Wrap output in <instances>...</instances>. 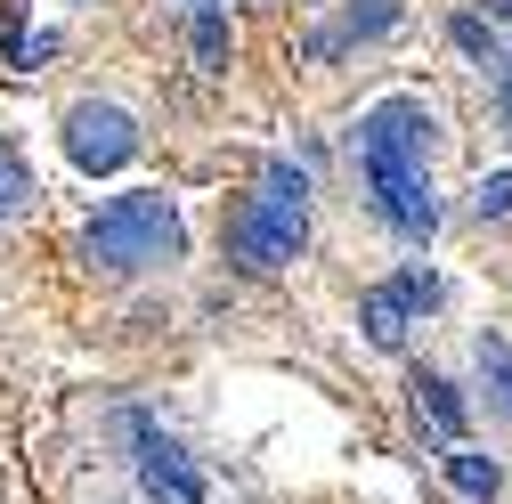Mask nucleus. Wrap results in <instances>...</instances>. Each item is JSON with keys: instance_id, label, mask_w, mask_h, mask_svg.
<instances>
[{"instance_id": "2", "label": "nucleus", "mask_w": 512, "mask_h": 504, "mask_svg": "<svg viewBox=\"0 0 512 504\" xmlns=\"http://www.w3.org/2000/svg\"><path fill=\"white\" fill-rule=\"evenodd\" d=\"M187 252V220L163 187H131V196H114L90 228H82V261L98 277H155Z\"/></svg>"}, {"instance_id": "1", "label": "nucleus", "mask_w": 512, "mask_h": 504, "mask_svg": "<svg viewBox=\"0 0 512 504\" xmlns=\"http://www.w3.org/2000/svg\"><path fill=\"white\" fill-rule=\"evenodd\" d=\"M358 171L366 196L399 244H431L439 196H431V106L423 98H382L358 122Z\"/></svg>"}, {"instance_id": "3", "label": "nucleus", "mask_w": 512, "mask_h": 504, "mask_svg": "<svg viewBox=\"0 0 512 504\" xmlns=\"http://www.w3.org/2000/svg\"><path fill=\"white\" fill-rule=\"evenodd\" d=\"M301 244H309V179L277 155L261 171V196H244L236 220H228V261L244 277H277L301 261Z\"/></svg>"}, {"instance_id": "11", "label": "nucleus", "mask_w": 512, "mask_h": 504, "mask_svg": "<svg viewBox=\"0 0 512 504\" xmlns=\"http://www.w3.org/2000/svg\"><path fill=\"white\" fill-rule=\"evenodd\" d=\"M187 17H196V66L228 74V17H220V0H187Z\"/></svg>"}, {"instance_id": "16", "label": "nucleus", "mask_w": 512, "mask_h": 504, "mask_svg": "<svg viewBox=\"0 0 512 504\" xmlns=\"http://www.w3.org/2000/svg\"><path fill=\"white\" fill-rule=\"evenodd\" d=\"M488 17H496V25H512V0H488Z\"/></svg>"}, {"instance_id": "15", "label": "nucleus", "mask_w": 512, "mask_h": 504, "mask_svg": "<svg viewBox=\"0 0 512 504\" xmlns=\"http://www.w3.org/2000/svg\"><path fill=\"white\" fill-rule=\"evenodd\" d=\"M496 98H504V122H512V57L496 66Z\"/></svg>"}, {"instance_id": "12", "label": "nucleus", "mask_w": 512, "mask_h": 504, "mask_svg": "<svg viewBox=\"0 0 512 504\" xmlns=\"http://www.w3.org/2000/svg\"><path fill=\"white\" fill-rule=\"evenodd\" d=\"M25 196H33V171H25V155H17L9 139H0V220H9Z\"/></svg>"}, {"instance_id": "7", "label": "nucleus", "mask_w": 512, "mask_h": 504, "mask_svg": "<svg viewBox=\"0 0 512 504\" xmlns=\"http://www.w3.org/2000/svg\"><path fill=\"white\" fill-rule=\"evenodd\" d=\"M407 391H415V407L431 415L439 448H464V399H456V383H447V374H431V366H415V374H407Z\"/></svg>"}, {"instance_id": "6", "label": "nucleus", "mask_w": 512, "mask_h": 504, "mask_svg": "<svg viewBox=\"0 0 512 504\" xmlns=\"http://www.w3.org/2000/svg\"><path fill=\"white\" fill-rule=\"evenodd\" d=\"M66 155L98 179V171H122L139 155V122L122 114V106H106V98H82L74 114H66Z\"/></svg>"}, {"instance_id": "13", "label": "nucleus", "mask_w": 512, "mask_h": 504, "mask_svg": "<svg viewBox=\"0 0 512 504\" xmlns=\"http://www.w3.org/2000/svg\"><path fill=\"white\" fill-rule=\"evenodd\" d=\"M472 212H480V220H504V212H512V171H480Z\"/></svg>"}, {"instance_id": "9", "label": "nucleus", "mask_w": 512, "mask_h": 504, "mask_svg": "<svg viewBox=\"0 0 512 504\" xmlns=\"http://www.w3.org/2000/svg\"><path fill=\"white\" fill-rule=\"evenodd\" d=\"M391 25H399V0H350L342 33H317V41H309V57H334L342 41H374V33H391Z\"/></svg>"}, {"instance_id": "8", "label": "nucleus", "mask_w": 512, "mask_h": 504, "mask_svg": "<svg viewBox=\"0 0 512 504\" xmlns=\"http://www.w3.org/2000/svg\"><path fill=\"white\" fill-rule=\"evenodd\" d=\"M439 464H447V488L472 496V504H496V496H504V464H496V456H480V448H447Z\"/></svg>"}, {"instance_id": "5", "label": "nucleus", "mask_w": 512, "mask_h": 504, "mask_svg": "<svg viewBox=\"0 0 512 504\" xmlns=\"http://www.w3.org/2000/svg\"><path fill=\"white\" fill-rule=\"evenodd\" d=\"M423 309H439V277H431V269H399L391 285H374V293L358 301V326H366L374 350H399V342L415 334Z\"/></svg>"}, {"instance_id": "10", "label": "nucleus", "mask_w": 512, "mask_h": 504, "mask_svg": "<svg viewBox=\"0 0 512 504\" xmlns=\"http://www.w3.org/2000/svg\"><path fill=\"white\" fill-rule=\"evenodd\" d=\"M472 366H480V391H488V407L512 423V342H504V334H480V342H472Z\"/></svg>"}, {"instance_id": "4", "label": "nucleus", "mask_w": 512, "mask_h": 504, "mask_svg": "<svg viewBox=\"0 0 512 504\" xmlns=\"http://www.w3.org/2000/svg\"><path fill=\"white\" fill-rule=\"evenodd\" d=\"M122 439L139 448V488L155 504H204V472H196V456H187L171 431H155L139 407H122Z\"/></svg>"}, {"instance_id": "14", "label": "nucleus", "mask_w": 512, "mask_h": 504, "mask_svg": "<svg viewBox=\"0 0 512 504\" xmlns=\"http://www.w3.org/2000/svg\"><path fill=\"white\" fill-rule=\"evenodd\" d=\"M447 33H456V49H464V57H496V33H488V17H480V9H464Z\"/></svg>"}]
</instances>
